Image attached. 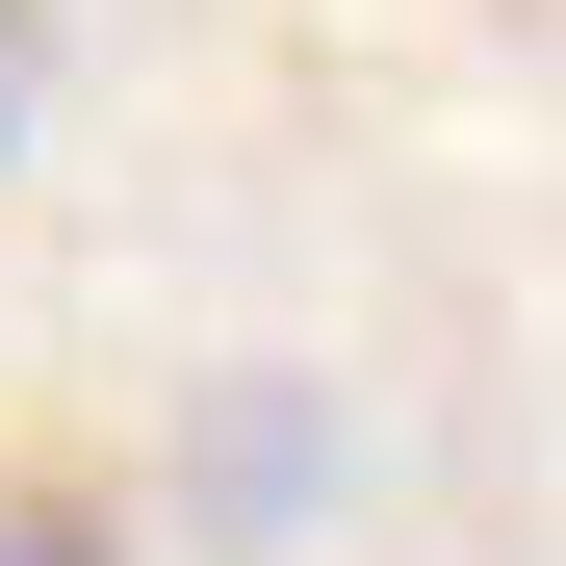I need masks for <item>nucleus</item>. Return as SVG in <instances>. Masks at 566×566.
I'll list each match as a JSON object with an SVG mask.
<instances>
[{
	"instance_id": "2",
	"label": "nucleus",
	"mask_w": 566,
	"mask_h": 566,
	"mask_svg": "<svg viewBox=\"0 0 566 566\" xmlns=\"http://www.w3.org/2000/svg\"><path fill=\"white\" fill-rule=\"evenodd\" d=\"M52 104V0H0V129H27Z\"/></svg>"
},
{
	"instance_id": "1",
	"label": "nucleus",
	"mask_w": 566,
	"mask_h": 566,
	"mask_svg": "<svg viewBox=\"0 0 566 566\" xmlns=\"http://www.w3.org/2000/svg\"><path fill=\"white\" fill-rule=\"evenodd\" d=\"M0 566H129V541H104V515H77V490H52V463H0Z\"/></svg>"
}]
</instances>
